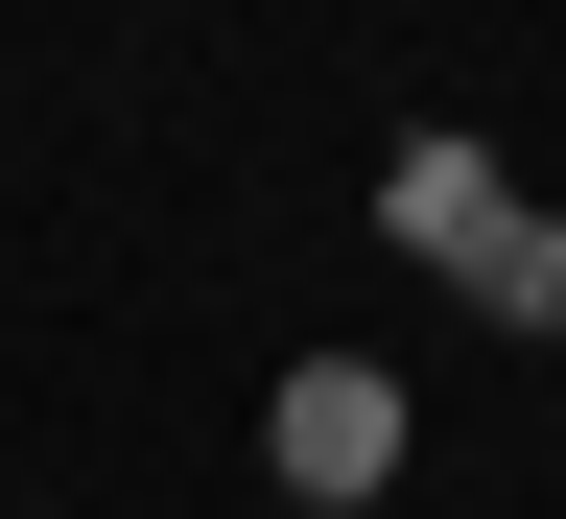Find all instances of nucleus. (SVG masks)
<instances>
[{
    "instance_id": "obj_1",
    "label": "nucleus",
    "mask_w": 566,
    "mask_h": 519,
    "mask_svg": "<svg viewBox=\"0 0 566 519\" xmlns=\"http://www.w3.org/2000/svg\"><path fill=\"white\" fill-rule=\"evenodd\" d=\"M378 473H401V378L307 354V378H283V496H378Z\"/></svg>"
},
{
    "instance_id": "obj_2",
    "label": "nucleus",
    "mask_w": 566,
    "mask_h": 519,
    "mask_svg": "<svg viewBox=\"0 0 566 519\" xmlns=\"http://www.w3.org/2000/svg\"><path fill=\"white\" fill-rule=\"evenodd\" d=\"M378 212H401V260H449V283H495V237H520V189H495L472 142H401V166H378Z\"/></svg>"
},
{
    "instance_id": "obj_3",
    "label": "nucleus",
    "mask_w": 566,
    "mask_h": 519,
    "mask_svg": "<svg viewBox=\"0 0 566 519\" xmlns=\"http://www.w3.org/2000/svg\"><path fill=\"white\" fill-rule=\"evenodd\" d=\"M472 308H495V331H566V237H543V212L495 237V283H472Z\"/></svg>"
}]
</instances>
